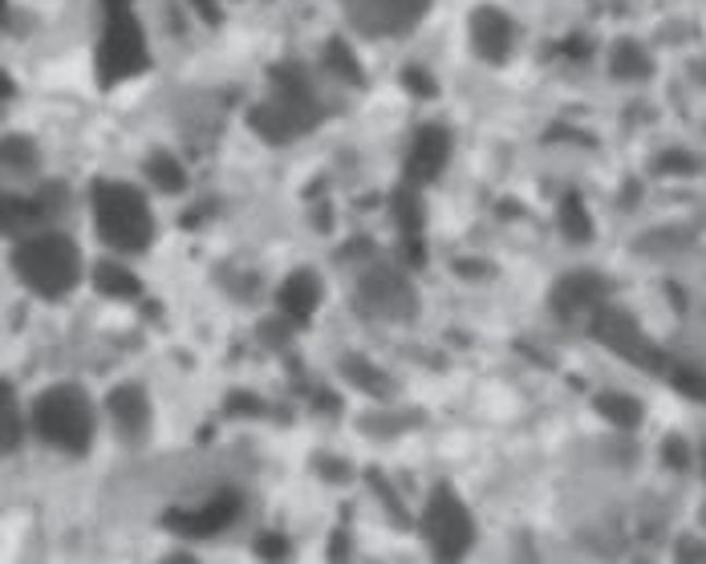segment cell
I'll use <instances>...</instances> for the list:
<instances>
[{"label":"cell","mask_w":706,"mask_h":564,"mask_svg":"<svg viewBox=\"0 0 706 564\" xmlns=\"http://www.w3.org/2000/svg\"><path fill=\"white\" fill-rule=\"evenodd\" d=\"M325 106L309 82V70L297 61H276L268 70V98L248 110V127L268 146H289L318 127Z\"/></svg>","instance_id":"cell-1"},{"label":"cell","mask_w":706,"mask_h":564,"mask_svg":"<svg viewBox=\"0 0 706 564\" xmlns=\"http://www.w3.org/2000/svg\"><path fill=\"white\" fill-rule=\"evenodd\" d=\"M13 273L21 276V285L29 292H37L45 301H61L82 280V248L61 232L25 236L13 248Z\"/></svg>","instance_id":"cell-2"},{"label":"cell","mask_w":706,"mask_h":564,"mask_svg":"<svg viewBox=\"0 0 706 564\" xmlns=\"http://www.w3.org/2000/svg\"><path fill=\"white\" fill-rule=\"evenodd\" d=\"M94 224H98V240L115 252H143L155 240V216L151 203L139 188L101 179L94 183Z\"/></svg>","instance_id":"cell-3"},{"label":"cell","mask_w":706,"mask_h":564,"mask_svg":"<svg viewBox=\"0 0 706 564\" xmlns=\"http://www.w3.org/2000/svg\"><path fill=\"white\" fill-rule=\"evenodd\" d=\"M33 431L41 434L49 447H61L70 455H82L94 443V403L77 382H58L37 394L33 403Z\"/></svg>","instance_id":"cell-4"},{"label":"cell","mask_w":706,"mask_h":564,"mask_svg":"<svg viewBox=\"0 0 706 564\" xmlns=\"http://www.w3.org/2000/svg\"><path fill=\"white\" fill-rule=\"evenodd\" d=\"M98 86L110 89L118 82H130L151 65V53H146V33L143 25L134 21V13H106V29H101L98 41Z\"/></svg>","instance_id":"cell-5"},{"label":"cell","mask_w":706,"mask_h":564,"mask_svg":"<svg viewBox=\"0 0 706 564\" xmlns=\"http://www.w3.org/2000/svg\"><path fill=\"white\" fill-rule=\"evenodd\" d=\"M589 337L597 346H606L609 353H618L621 362L637 365V370H646V374H658L666 370V353L658 341H649L642 325L634 321V313H625L618 304H601V309H593L589 317Z\"/></svg>","instance_id":"cell-6"},{"label":"cell","mask_w":706,"mask_h":564,"mask_svg":"<svg viewBox=\"0 0 706 564\" xmlns=\"http://www.w3.org/2000/svg\"><path fill=\"white\" fill-rule=\"evenodd\" d=\"M422 536L439 561H459L463 552L476 544V520L455 488L439 483L422 507Z\"/></svg>","instance_id":"cell-7"},{"label":"cell","mask_w":706,"mask_h":564,"mask_svg":"<svg viewBox=\"0 0 706 564\" xmlns=\"http://www.w3.org/2000/svg\"><path fill=\"white\" fill-rule=\"evenodd\" d=\"M337 9L361 37H406L431 13V0H337Z\"/></svg>","instance_id":"cell-8"},{"label":"cell","mask_w":706,"mask_h":564,"mask_svg":"<svg viewBox=\"0 0 706 564\" xmlns=\"http://www.w3.org/2000/svg\"><path fill=\"white\" fill-rule=\"evenodd\" d=\"M358 309L378 321H410L418 313V297L398 268L374 264L358 280Z\"/></svg>","instance_id":"cell-9"},{"label":"cell","mask_w":706,"mask_h":564,"mask_svg":"<svg viewBox=\"0 0 706 564\" xmlns=\"http://www.w3.org/2000/svg\"><path fill=\"white\" fill-rule=\"evenodd\" d=\"M240 507H244V500H240V492L236 488H224V492H216L212 500L203 507H195V512H183V507H171L167 516H163V524L171 528V532L179 536H191V540H203V536H216L224 532L236 516H240Z\"/></svg>","instance_id":"cell-10"},{"label":"cell","mask_w":706,"mask_h":564,"mask_svg":"<svg viewBox=\"0 0 706 564\" xmlns=\"http://www.w3.org/2000/svg\"><path fill=\"white\" fill-rule=\"evenodd\" d=\"M606 301H609V280L601 273H589V268L561 276L552 285V292H548V304H552V313L561 321L593 317V309H601Z\"/></svg>","instance_id":"cell-11"},{"label":"cell","mask_w":706,"mask_h":564,"mask_svg":"<svg viewBox=\"0 0 706 564\" xmlns=\"http://www.w3.org/2000/svg\"><path fill=\"white\" fill-rule=\"evenodd\" d=\"M467 33H471V49L491 65H504L516 49V21L491 4H479L476 13L467 16Z\"/></svg>","instance_id":"cell-12"},{"label":"cell","mask_w":706,"mask_h":564,"mask_svg":"<svg viewBox=\"0 0 706 564\" xmlns=\"http://www.w3.org/2000/svg\"><path fill=\"white\" fill-rule=\"evenodd\" d=\"M451 163V131L443 122H427L415 131V143L406 151V179L410 183H434Z\"/></svg>","instance_id":"cell-13"},{"label":"cell","mask_w":706,"mask_h":564,"mask_svg":"<svg viewBox=\"0 0 706 564\" xmlns=\"http://www.w3.org/2000/svg\"><path fill=\"white\" fill-rule=\"evenodd\" d=\"M106 410H110V419H115L118 434L127 439V443H143L146 431H151V398L139 382H122L110 391L106 398Z\"/></svg>","instance_id":"cell-14"},{"label":"cell","mask_w":706,"mask_h":564,"mask_svg":"<svg viewBox=\"0 0 706 564\" xmlns=\"http://www.w3.org/2000/svg\"><path fill=\"white\" fill-rule=\"evenodd\" d=\"M276 304H280V313L289 321H309L321 304V276L309 273V268H297V273L276 289Z\"/></svg>","instance_id":"cell-15"},{"label":"cell","mask_w":706,"mask_h":564,"mask_svg":"<svg viewBox=\"0 0 706 564\" xmlns=\"http://www.w3.org/2000/svg\"><path fill=\"white\" fill-rule=\"evenodd\" d=\"M609 73L618 77V82H646L649 73H654V58H649V49L634 37H621L613 41L609 49Z\"/></svg>","instance_id":"cell-16"},{"label":"cell","mask_w":706,"mask_h":564,"mask_svg":"<svg viewBox=\"0 0 706 564\" xmlns=\"http://www.w3.org/2000/svg\"><path fill=\"white\" fill-rule=\"evenodd\" d=\"M94 285L101 297L110 301H139L143 297V280L130 273L122 261H98L94 264Z\"/></svg>","instance_id":"cell-17"},{"label":"cell","mask_w":706,"mask_h":564,"mask_svg":"<svg viewBox=\"0 0 706 564\" xmlns=\"http://www.w3.org/2000/svg\"><path fill=\"white\" fill-rule=\"evenodd\" d=\"M593 410H597L609 427H618V431H634V427H642V419H646V410H642V403H637L634 394H618V391L597 394V398H593Z\"/></svg>","instance_id":"cell-18"},{"label":"cell","mask_w":706,"mask_h":564,"mask_svg":"<svg viewBox=\"0 0 706 564\" xmlns=\"http://www.w3.org/2000/svg\"><path fill=\"white\" fill-rule=\"evenodd\" d=\"M146 179H151L163 195H183V191H188V167L175 159L171 151H151V155H146Z\"/></svg>","instance_id":"cell-19"},{"label":"cell","mask_w":706,"mask_h":564,"mask_svg":"<svg viewBox=\"0 0 706 564\" xmlns=\"http://www.w3.org/2000/svg\"><path fill=\"white\" fill-rule=\"evenodd\" d=\"M342 374H346L361 394H370V398H390V394H394V377L382 374L378 365H370L361 353H346V358H342Z\"/></svg>","instance_id":"cell-20"},{"label":"cell","mask_w":706,"mask_h":564,"mask_svg":"<svg viewBox=\"0 0 706 564\" xmlns=\"http://www.w3.org/2000/svg\"><path fill=\"white\" fill-rule=\"evenodd\" d=\"M390 212H394V219H398L403 236H422V228H427V203H422V195H418V183L406 179L403 188L394 191Z\"/></svg>","instance_id":"cell-21"},{"label":"cell","mask_w":706,"mask_h":564,"mask_svg":"<svg viewBox=\"0 0 706 564\" xmlns=\"http://www.w3.org/2000/svg\"><path fill=\"white\" fill-rule=\"evenodd\" d=\"M557 224H561V236L569 240V244H589L593 240V216L589 207H585V200H581L577 191H569L561 200V207H557Z\"/></svg>","instance_id":"cell-22"},{"label":"cell","mask_w":706,"mask_h":564,"mask_svg":"<svg viewBox=\"0 0 706 564\" xmlns=\"http://www.w3.org/2000/svg\"><path fill=\"white\" fill-rule=\"evenodd\" d=\"M325 70H330L337 82L366 86V73H361V65H358V53L349 49L346 37H330V45H325Z\"/></svg>","instance_id":"cell-23"},{"label":"cell","mask_w":706,"mask_h":564,"mask_svg":"<svg viewBox=\"0 0 706 564\" xmlns=\"http://www.w3.org/2000/svg\"><path fill=\"white\" fill-rule=\"evenodd\" d=\"M37 224H45L41 207H37V195H16V191H9L4 195V232L21 236L25 228H37Z\"/></svg>","instance_id":"cell-24"},{"label":"cell","mask_w":706,"mask_h":564,"mask_svg":"<svg viewBox=\"0 0 706 564\" xmlns=\"http://www.w3.org/2000/svg\"><path fill=\"white\" fill-rule=\"evenodd\" d=\"M0 410H4V422H0V443L4 451L13 455L21 443H25V415H21V406H16V394L13 386L4 382V391H0Z\"/></svg>","instance_id":"cell-25"},{"label":"cell","mask_w":706,"mask_h":564,"mask_svg":"<svg viewBox=\"0 0 706 564\" xmlns=\"http://www.w3.org/2000/svg\"><path fill=\"white\" fill-rule=\"evenodd\" d=\"M4 167L13 175H29L41 167V151L25 134H4Z\"/></svg>","instance_id":"cell-26"},{"label":"cell","mask_w":706,"mask_h":564,"mask_svg":"<svg viewBox=\"0 0 706 564\" xmlns=\"http://www.w3.org/2000/svg\"><path fill=\"white\" fill-rule=\"evenodd\" d=\"M654 175H678V179H691V175H703V159L694 151H662L654 159Z\"/></svg>","instance_id":"cell-27"},{"label":"cell","mask_w":706,"mask_h":564,"mask_svg":"<svg viewBox=\"0 0 706 564\" xmlns=\"http://www.w3.org/2000/svg\"><path fill=\"white\" fill-rule=\"evenodd\" d=\"M670 382H674V391H682L686 398L694 403H706V370L691 362H674L670 365Z\"/></svg>","instance_id":"cell-28"},{"label":"cell","mask_w":706,"mask_h":564,"mask_svg":"<svg viewBox=\"0 0 706 564\" xmlns=\"http://www.w3.org/2000/svg\"><path fill=\"white\" fill-rule=\"evenodd\" d=\"M403 86L410 89L415 98H434V94H439V82H434V77L422 70V65H406V70H403Z\"/></svg>","instance_id":"cell-29"},{"label":"cell","mask_w":706,"mask_h":564,"mask_svg":"<svg viewBox=\"0 0 706 564\" xmlns=\"http://www.w3.org/2000/svg\"><path fill=\"white\" fill-rule=\"evenodd\" d=\"M37 207H41V219L49 224V219L65 207V183H45V188L37 191Z\"/></svg>","instance_id":"cell-30"},{"label":"cell","mask_w":706,"mask_h":564,"mask_svg":"<svg viewBox=\"0 0 706 564\" xmlns=\"http://www.w3.org/2000/svg\"><path fill=\"white\" fill-rule=\"evenodd\" d=\"M370 483H374V492H378V500H382V504L390 507V516H394V524H398V528H406V512H403V504H398V500H394V492H390V483L382 476H378V471H370Z\"/></svg>","instance_id":"cell-31"},{"label":"cell","mask_w":706,"mask_h":564,"mask_svg":"<svg viewBox=\"0 0 706 564\" xmlns=\"http://www.w3.org/2000/svg\"><path fill=\"white\" fill-rule=\"evenodd\" d=\"M260 341H264V346H273V349L289 346V329H285V321H276V317L260 321Z\"/></svg>","instance_id":"cell-32"},{"label":"cell","mask_w":706,"mask_h":564,"mask_svg":"<svg viewBox=\"0 0 706 564\" xmlns=\"http://www.w3.org/2000/svg\"><path fill=\"white\" fill-rule=\"evenodd\" d=\"M662 459H666V467H682L691 464V455H686V443L678 439V434H666V443H662Z\"/></svg>","instance_id":"cell-33"},{"label":"cell","mask_w":706,"mask_h":564,"mask_svg":"<svg viewBox=\"0 0 706 564\" xmlns=\"http://www.w3.org/2000/svg\"><path fill=\"white\" fill-rule=\"evenodd\" d=\"M256 552L264 561H285V556H289V540H285V536H260Z\"/></svg>","instance_id":"cell-34"},{"label":"cell","mask_w":706,"mask_h":564,"mask_svg":"<svg viewBox=\"0 0 706 564\" xmlns=\"http://www.w3.org/2000/svg\"><path fill=\"white\" fill-rule=\"evenodd\" d=\"M403 261L410 268H422L427 264V244H422V236H403Z\"/></svg>","instance_id":"cell-35"},{"label":"cell","mask_w":706,"mask_h":564,"mask_svg":"<svg viewBox=\"0 0 706 564\" xmlns=\"http://www.w3.org/2000/svg\"><path fill=\"white\" fill-rule=\"evenodd\" d=\"M228 410H231V415H260L264 406H260V398H252V394H231Z\"/></svg>","instance_id":"cell-36"},{"label":"cell","mask_w":706,"mask_h":564,"mask_svg":"<svg viewBox=\"0 0 706 564\" xmlns=\"http://www.w3.org/2000/svg\"><path fill=\"white\" fill-rule=\"evenodd\" d=\"M191 9L203 16V25H219V21H224V13H219L216 0H191Z\"/></svg>","instance_id":"cell-37"},{"label":"cell","mask_w":706,"mask_h":564,"mask_svg":"<svg viewBox=\"0 0 706 564\" xmlns=\"http://www.w3.org/2000/svg\"><path fill=\"white\" fill-rule=\"evenodd\" d=\"M561 53H569V58H589V37H581V33L564 37Z\"/></svg>","instance_id":"cell-38"},{"label":"cell","mask_w":706,"mask_h":564,"mask_svg":"<svg viewBox=\"0 0 706 564\" xmlns=\"http://www.w3.org/2000/svg\"><path fill=\"white\" fill-rule=\"evenodd\" d=\"M330 556H333V561H346V556H349V540H346V532H333V540H330Z\"/></svg>","instance_id":"cell-39"},{"label":"cell","mask_w":706,"mask_h":564,"mask_svg":"<svg viewBox=\"0 0 706 564\" xmlns=\"http://www.w3.org/2000/svg\"><path fill=\"white\" fill-rule=\"evenodd\" d=\"M706 549H698V544H682V561H703Z\"/></svg>","instance_id":"cell-40"},{"label":"cell","mask_w":706,"mask_h":564,"mask_svg":"<svg viewBox=\"0 0 706 564\" xmlns=\"http://www.w3.org/2000/svg\"><path fill=\"white\" fill-rule=\"evenodd\" d=\"M101 9H106V13H127L130 0H101Z\"/></svg>","instance_id":"cell-41"},{"label":"cell","mask_w":706,"mask_h":564,"mask_svg":"<svg viewBox=\"0 0 706 564\" xmlns=\"http://www.w3.org/2000/svg\"><path fill=\"white\" fill-rule=\"evenodd\" d=\"M0 94H4V101L13 98V77H9V73H4V82H0Z\"/></svg>","instance_id":"cell-42"},{"label":"cell","mask_w":706,"mask_h":564,"mask_svg":"<svg viewBox=\"0 0 706 564\" xmlns=\"http://www.w3.org/2000/svg\"><path fill=\"white\" fill-rule=\"evenodd\" d=\"M694 77H698V82H706V61H694Z\"/></svg>","instance_id":"cell-43"}]
</instances>
